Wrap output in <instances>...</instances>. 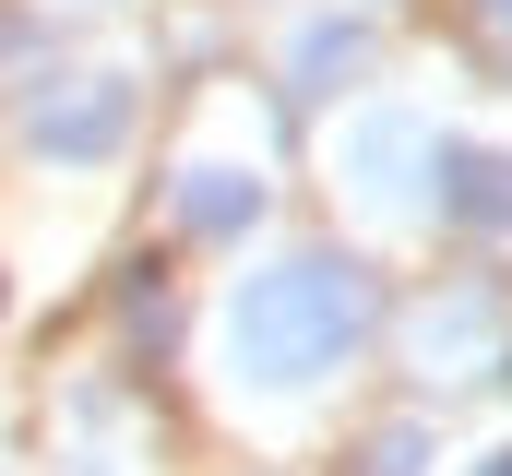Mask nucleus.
<instances>
[{
	"mask_svg": "<svg viewBox=\"0 0 512 476\" xmlns=\"http://www.w3.org/2000/svg\"><path fill=\"white\" fill-rule=\"evenodd\" d=\"M334 334H358V274H334V262H298V274H274V286L239 298V346H251L274 381L322 369Z\"/></svg>",
	"mask_w": 512,
	"mask_h": 476,
	"instance_id": "f257e3e1",
	"label": "nucleus"
},
{
	"mask_svg": "<svg viewBox=\"0 0 512 476\" xmlns=\"http://www.w3.org/2000/svg\"><path fill=\"white\" fill-rule=\"evenodd\" d=\"M501 476H512V465H501Z\"/></svg>",
	"mask_w": 512,
	"mask_h": 476,
	"instance_id": "f03ea898",
	"label": "nucleus"
}]
</instances>
